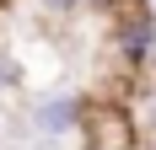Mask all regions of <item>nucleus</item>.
Instances as JSON below:
<instances>
[{
    "mask_svg": "<svg viewBox=\"0 0 156 150\" xmlns=\"http://www.w3.org/2000/svg\"><path fill=\"white\" fill-rule=\"evenodd\" d=\"M16 80H22V64H16L11 54H0V91H11Z\"/></svg>",
    "mask_w": 156,
    "mask_h": 150,
    "instance_id": "3",
    "label": "nucleus"
},
{
    "mask_svg": "<svg viewBox=\"0 0 156 150\" xmlns=\"http://www.w3.org/2000/svg\"><path fill=\"white\" fill-rule=\"evenodd\" d=\"M48 11H70V5H76V0H43Z\"/></svg>",
    "mask_w": 156,
    "mask_h": 150,
    "instance_id": "4",
    "label": "nucleus"
},
{
    "mask_svg": "<svg viewBox=\"0 0 156 150\" xmlns=\"http://www.w3.org/2000/svg\"><path fill=\"white\" fill-rule=\"evenodd\" d=\"M119 54L129 64H145L156 54V11H135L119 22Z\"/></svg>",
    "mask_w": 156,
    "mask_h": 150,
    "instance_id": "1",
    "label": "nucleus"
},
{
    "mask_svg": "<svg viewBox=\"0 0 156 150\" xmlns=\"http://www.w3.org/2000/svg\"><path fill=\"white\" fill-rule=\"evenodd\" d=\"M81 118H86V102L81 97H43L38 102V113H32V123L43 129V134H70V129H81Z\"/></svg>",
    "mask_w": 156,
    "mask_h": 150,
    "instance_id": "2",
    "label": "nucleus"
}]
</instances>
